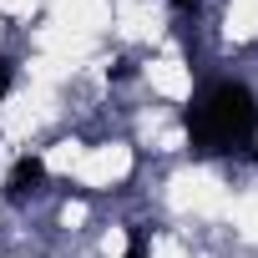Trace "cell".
<instances>
[{
	"instance_id": "6da1fadb",
	"label": "cell",
	"mask_w": 258,
	"mask_h": 258,
	"mask_svg": "<svg viewBox=\"0 0 258 258\" xmlns=\"http://www.w3.org/2000/svg\"><path fill=\"white\" fill-rule=\"evenodd\" d=\"M182 126H187L192 152L228 157V152L258 142V96L243 81H218L182 111Z\"/></svg>"
},
{
	"instance_id": "7a4b0ae2",
	"label": "cell",
	"mask_w": 258,
	"mask_h": 258,
	"mask_svg": "<svg viewBox=\"0 0 258 258\" xmlns=\"http://www.w3.org/2000/svg\"><path fill=\"white\" fill-rule=\"evenodd\" d=\"M41 182H46V162H41V157H16V167H11V177H6V192L21 203V198L41 192Z\"/></svg>"
},
{
	"instance_id": "3957f363",
	"label": "cell",
	"mask_w": 258,
	"mask_h": 258,
	"mask_svg": "<svg viewBox=\"0 0 258 258\" xmlns=\"http://www.w3.org/2000/svg\"><path fill=\"white\" fill-rule=\"evenodd\" d=\"M6 91H11V61H0V101H6Z\"/></svg>"
},
{
	"instance_id": "277c9868",
	"label": "cell",
	"mask_w": 258,
	"mask_h": 258,
	"mask_svg": "<svg viewBox=\"0 0 258 258\" xmlns=\"http://www.w3.org/2000/svg\"><path fill=\"white\" fill-rule=\"evenodd\" d=\"M172 6H177V11H192V16H198V0H172Z\"/></svg>"
}]
</instances>
